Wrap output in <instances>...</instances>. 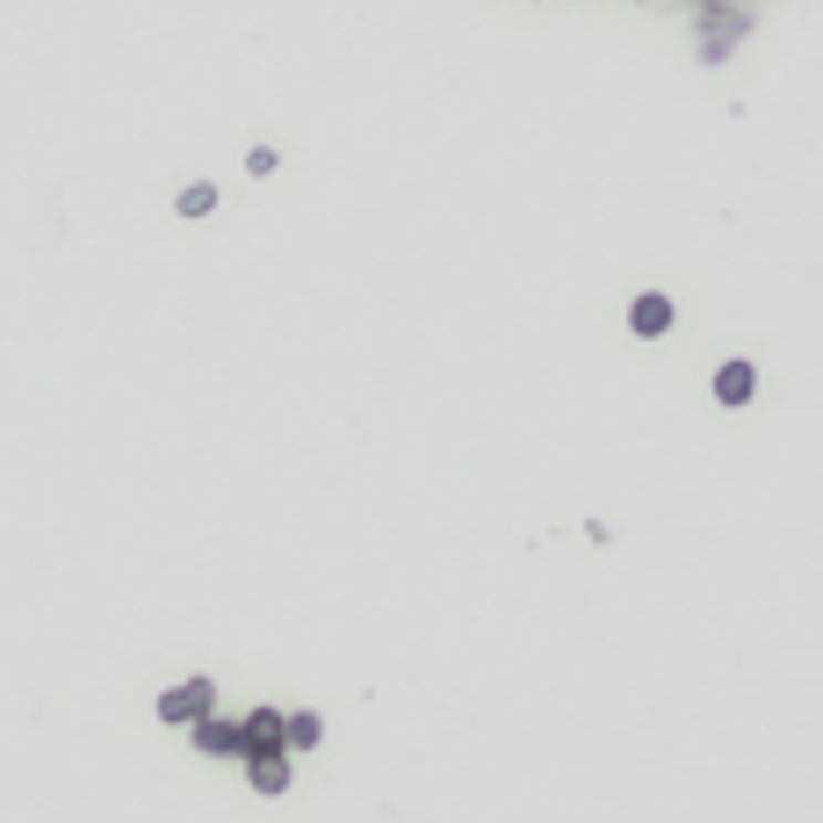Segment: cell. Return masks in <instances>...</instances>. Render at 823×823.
I'll return each instance as SVG.
<instances>
[{"instance_id": "obj_1", "label": "cell", "mask_w": 823, "mask_h": 823, "mask_svg": "<svg viewBox=\"0 0 823 823\" xmlns=\"http://www.w3.org/2000/svg\"><path fill=\"white\" fill-rule=\"evenodd\" d=\"M210 708H217V686L210 679H188V686H174V694H159V722H188V730H196Z\"/></svg>"}, {"instance_id": "obj_2", "label": "cell", "mask_w": 823, "mask_h": 823, "mask_svg": "<svg viewBox=\"0 0 823 823\" xmlns=\"http://www.w3.org/2000/svg\"><path fill=\"white\" fill-rule=\"evenodd\" d=\"M196 751H210V759H246V737H239V722H225L210 708V716L196 722Z\"/></svg>"}, {"instance_id": "obj_3", "label": "cell", "mask_w": 823, "mask_h": 823, "mask_svg": "<svg viewBox=\"0 0 823 823\" xmlns=\"http://www.w3.org/2000/svg\"><path fill=\"white\" fill-rule=\"evenodd\" d=\"M628 333H636V340H657V333H671V304H665L657 290H643L636 304H628Z\"/></svg>"}, {"instance_id": "obj_4", "label": "cell", "mask_w": 823, "mask_h": 823, "mask_svg": "<svg viewBox=\"0 0 823 823\" xmlns=\"http://www.w3.org/2000/svg\"><path fill=\"white\" fill-rule=\"evenodd\" d=\"M246 780H253L260 794H290V751H253V759H246Z\"/></svg>"}, {"instance_id": "obj_5", "label": "cell", "mask_w": 823, "mask_h": 823, "mask_svg": "<svg viewBox=\"0 0 823 823\" xmlns=\"http://www.w3.org/2000/svg\"><path fill=\"white\" fill-rule=\"evenodd\" d=\"M239 737H246V759H253V751H282V708H253V716L239 722Z\"/></svg>"}, {"instance_id": "obj_6", "label": "cell", "mask_w": 823, "mask_h": 823, "mask_svg": "<svg viewBox=\"0 0 823 823\" xmlns=\"http://www.w3.org/2000/svg\"><path fill=\"white\" fill-rule=\"evenodd\" d=\"M751 390H759V368L751 362H722L716 368V405H751Z\"/></svg>"}, {"instance_id": "obj_7", "label": "cell", "mask_w": 823, "mask_h": 823, "mask_svg": "<svg viewBox=\"0 0 823 823\" xmlns=\"http://www.w3.org/2000/svg\"><path fill=\"white\" fill-rule=\"evenodd\" d=\"M319 737H325V722L311 716V708H304V716H282V751H311Z\"/></svg>"}, {"instance_id": "obj_8", "label": "cell", "mask_w": 823, "mask_h": 823, "mask_svg": "<svg viewBox=\"0 0 823 823\" xmlns=\"http://www.w3.org/2000/svg\"><path fill=\"white\" fill-rule=\"evenodd\" d=\"M210 210H217V188L210 181H188L181 188V217H210Z\"/></svg>"}]
</instances>
